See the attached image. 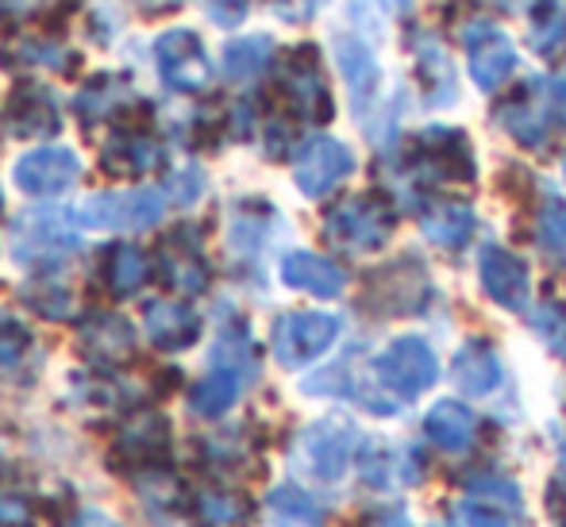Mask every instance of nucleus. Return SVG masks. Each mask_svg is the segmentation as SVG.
<instances>
[{
  "label": "nucleus",
  "instance_id": "nucleus-1",
  "mask_svg": "<svg viewBox=\"0 0 566 527\" xmlns=\"http://www.w3.org/2000/svg\"><path fill=\"white\" fill-rule=\"evenodd\" d=\"M254 373V350L251 339H247L243 327H231V331L220 335L217 350H212V366L193 389H189V409L197 417H224L231 404L239 401L243 386Z\"/></svg>",
  "mask_w": 566,
  "mask_h": 527
},
{
  "label": "nucleus",
  "instance_id": "nucleus-2",
  "mask_svg": "<svg viewBox=\"0 0 566 527\" xmlns=\"http://www.w3.org/2000/svg\"><path fill=\"white\" fill-rule=\"evenodd\" d=\"M82 246L74 209H31L12 223V254L20 266H54Z\"/></svg>",
  "mask_w": 566,
  "mask_h": 527
},
{
  "label": "nucleus",
  "instance_id": "nucleus-3",
  "mask_svg": "<svg viewBox=\"0 0 566 527\" xmlns=\"http://www.w3.org/2000/svg\"><path fill=\"white\" fill-rule=\"evenodd\" d=\"M394 204L378 193H358V197H347L339 201L336 209L324 215V235L328 243L343 246V251H355V254H366V251H378L389 235H394Z\"/></svg>",
  "mask_w": 566,
  "mask_h": 527
},
{
  "label": "nucleus",
  "instance_id": "nucleus-4",
  "mask_svg": "<svg viewBox=\"0 0 566 527\" xmlns=\"http://www.w3.org/2000/svg\"><path fill=\"white\" fill-rule=\"evenodd\" d=\"M277 93H282L285 108H290L293 116L308 119V124H328V119L336 116L332 93L321 74V54L308 43L285 51L282 66H277Z\"/></svg>",
  "mask_w": 566,
  "mask_h": 527
},
{
  "label": "nucleus",
  "instance_id": "nucleus-5",
  "mask_svg": "<svg viewBox=\"0 0 566 527\" xmlns=\"http://www.w3.org/2000/svg\"><path fill=\"white\" fill-rule=\"evenodd\" d=\"M77 223L90 231H147L166 215L163 189H116L77 204Z\"/></svg>",
  "mask_w": 566,
  "mask_h": 527
},
{
  "label": "nucleus",
  "instance_id": "nucleus-6",
  "mask_svg": "<svg viewBox=\"0 0 566 527\" xmlns=\"http://www.w3.org/2000/svg\"><path fill=\"white\" fill-rule=\"evenodd\" d=\"M436 378H440V362H436L432 347L424 339H417V335H405V339L389 342L374 358V381L381 389H389L394 397H401V401H412L424 389H432Z\"/></svg>",
  "mask_w": 566,
  "mask_h": 527
},
{
  "label": "nucleus",
  "instance_id": "nucleus-7",
  "mask_svg": "<svg viewBox=\"0 0 566 527\" xmlns=\"http://www.w3.org/2000/svg\"><path fill=\"white\" fill-rule=\"evenodd\" d=\"M155 66H158V77H163L174 93H205L212 82L209 51H205L201 35L189 28L163 31V35L155 39Z\"/></svg>",
  "mask_w": 566,
  "mask_h": 527
},
{
  "label": "nucleus",
  "instance_id": "nucleus-8",
  "mask_svg": "<svg viewBox=\"0 0 566 527\" xmlns=\"http://www.w3.org/2000/svg\"><path fill=\"white\" fill-rule=\"evenodd\" d=\"M343 324L339 316L332 313H285L282 319L274 324V358L290 370H301V366L316 362L332 342L339 339Z\"/></svg>",
  "mask_w": 566,
  "mask_h": 527
},
{
  "label": "nucleus",
  "instance_id": "nucleus-9",
  "mask_svg": "<svg viewBox=\"0 0 566 527\" xmlns=\"http://www.w3.org/2000/svg\"><path fill=\"white\" fill-rule=\"evenodd\" d=\"M170 462V423L163 412H135L119 423L113 443V466H124L127 474L135 470H163Z\"/></svg>",
  "mask_w": 566,
  "mask_h": 527
},
{
  "label": "nucleus",
  "instance_id": "nucleus-10",
  "mask_svg": "<svg viewBox=\"0 0 566 527\" xmlns=\"http://www.w3.org/2000/svg\"><path fill=\"white\" fill-rule=\"evenodd\" d=\"M155 266H158V277L170 293L178 297H197V293L209 289V259L201 251V239L193 235L189 228H178L158 243L155 251Z\"/></svg>",
  "mask_w": 566,
  "mask_h": 527
},
{
  "label": "nucleus",
  "instance_id": "nucleus-11",
  "mask_svg": "<svg viewBox=\"0 0 566 527\" xmlns=\"http://www.w3.org/2000/svg\"><path fill=\"white\" fill-rule=\"evenodd\" d=\"M358 431L347 420H321L301 435L297 443V462L321 482H336L347 470V462L355 459Z\"/></svg>",
  "mask_w": 566,
  "mask_h": 527
},
{
  "label": "nucleus",
  "instance_id": "nucleus-12",
  "mask_svg": "<svg viewBox=\"0 0 566 527\" xmlns=\"http://www.w3.org/2000/svg\"><path fill=\"white\" fill-rule=\"evenodd\" d=\"M350 170H355V155L332 135H316L293 162V181L305 197H328L332 189L350 178Z\"/></svg>",
  "mask_w": 566,
  "mask_h": 527
},
{
  "label": "nucleus",
  "instance_id": "nucleus-13",
  "mask_svg": "<svg viewBox=\"0 0 566 527\" xmlns=\"http://www.w3.org/2000/svg\"><path fill=\"white\" fill-rule=\"evenodd\" d=\"M12 178L28 197H59L77 186L82 158L70 147H35L15 162Z\"/></svg>",
  "mask_w": 566,
  "mask_h": 527
},
{
  "label": "nucleus",
  "instance_id": "nucleus-14",
  "mask_svg": "<svg viewBox=\"0 0 566 527\" xmlns=\"http://www.w3.org/2000/svg\"><path fill=\"white\" fill-rule=\"evenodd\" d=\"M467 66L470 77L482 93H493L509 82V74L516 70V46L505 31H497L493 23H474L467 31Z\"/></svg>",
  "mask_w": 566,
  "mask_h": 527
},
{
  "label": "nucleus",
  "instance_id": "nucleus-15",
  "mask_svg": "<svg viewBox=\"0 0 566 527\" xmlns=\"http://www.w3.org/2000/svg\"><path fill=\"white\" fill-rule=\"evenodd\" d=\"M166 162V150L143 124L116 127L113 139L101 147V170L108 178H147Z\"/></svg>",
  "mask_w": 566,
  "mask_h": 527
},
{
  "label": "nucleus",
  "instance_id": "nucleus-16",
  "mask_svg": "<svg viewBox=\"0 0 566 527\" xmlns=\"http://www.w3.org/2000/svg\"><path fill=\"white\" fill-rule=\"evenodd\" d=\"M77 347L93 366L116 370L135 358V327L119 313H90L77 331Z\"/></svg>",
  "mask_w": 566,
  "mask_h": 527
},
{
  "label": "nucleus",
  "instance_id": "nucleus-17",
  "mask_svg": "<svg viewBox=\"0 0 566 527\" xmlns=\"http://www.w3.org/2000/svg\"><path fill=\"white\" fill-rule=\"evenodd\" d=\"M4 119H8V131L20 135V139H51V135L62 131L59 97L39 82L15 85L12 97H8Z\"/></svg>",
  "mask_w": 566,
  "mask_h": 527
},
{
  "label": "nucleus",
  "instance_id": "nucleus-18",
  "mask_svg": "<svg viewBox=\"0 0 566 527\" xmlns=\"http://www.w3.org/2000/svg\"><path fill=\"white\" fill-rule=\"evenodd\" d=\"M74 108L85 127H97V124H105V119H119V127H132L127 112H147V105L135 97L132 82L116 74H101V77H93V82H85Z\"/></svg>",
  "mask_w": 566,
  "mask_h": 527
},
{
  "label": "nucleus",
  "instance_id": "nucleus-19",
  "mask_svg": "<svg viewBox=\"0 0 566 527\" xmlns=\"http://www.w3.org/2000/svg\"><path fill=\"white\" fill-rule=\"evenodd\" d=\"M478 274H482V285L490 293V301H497L509 313H524L532 297V277L528 266L516 259L505 246H485L482 262H478Z\"/></svg>",
  "mask_w": 566,
  "mask_h": 527
},
{
  "label": "nucleus",
  "instance_id": "nucleus-20",
  "mask_svg": "<svg viewBox=\"0 0 566 527\" xmlns=\"http://www.w3.org/2000/svg\"><path fill=\"white\" fill-rule=\"evenodd\" d=\"M417 166L448 181H474V150L459 127H428L417 139Z\"/></svg>",
  "mask_w": 566,
  "mask_h": 527
},
{
  "label": "nucleus",
  "instance_id": "nucleus-21",
  "mask_svg": "<svg viewBox=\"0 0 566 527\" xmlns=\"http://www.w3.org/2000/svg\"><path fill=\"white\" fill-rule=\"evenodd\" d=\"M143 327L158 350H186L201 339V316L186 301H150L143 313Z\"/></svg>",
  "mask_w": 566,
  "mask_h": 527
},
{
  "label": "nucleus",
  "instance_id": "nucleus-22",
  "mask_svg": "<svg viewBox=\"0 0 566 527\" xmlns=\"http://www.w3.org/2000/svg\"><path fill=\"white\" fill-rule=\"evenodd\" d=\"M282 282L290 289H301V293H313V297H339L343 285H347V274L336 266L332 259L324 254H313V251H293L282 259Z\"/></svg>",
  "mask_w": 566,
  "mask_h": 527
},
{
  "label": "nucleus",
  "instance_id": "nucleus-23",
  "mask_svg": "<svg viewBox=\"0 0 566 527\" xmlns=\"http://www.w3.org/2000/svg\"><path fill=\"white\" fill-rule=\"evenodd\" d=\"M0 59L12 70L43 66V70H54V74H77V66H82V59H77L74 51H66V46L54 43V39H39V35H20V39H12V43H4Z\"/></svg>",
  "mask_w": 566,
  "mask_h": 527
},
{
  "label": "nucleus",
  "instance_id": "nucleus-24",
  "mask_svg": "<svg viewBox=\"0 0 566 527\" xmlns=\"http://www.w3.org/2000/svg\"><path fill=\"white\" fill-rule=\"evenodd\" d=\"M454 386L467 397H485L501 386V358L490 342H467V347L454 355Z\"/></svg>",
  "mask_w": 566,
  "mask_h": 527
},
{
  "label": "nucleus",
  "instance_id": "nucleus-25",
  "mask_svg": "<svg viewBox=\"0 0 566 527\" xmlns=\"http://www.w3.org/2000/svg\"><path fill=\"white\" fill-rule=\"evenodd\" d=\"M101 277H105V289L113 293V297H119V301L135 297L150 277V259L135 243H116L105 251Z\"/></svg>",
  "mask_w": 566,
  "mask_h": 527
},
{
  "label": "nucleus",
  "instance_id": "nucleus-26",
  "mask_svg": "<svg viewBox=\"0 0 566 527\" xmlns=\"http://www.w3.org/2000/svg\"><path fill=\"white\" fill-rule=\"evenodd\" d=\"M336 59H339L343 77H347L350 97H355V108L363 112L374 101V93H378V82H381L378 62H374L370 46L358 43V39H350V35L336 43Z\"/></svg>",
  "mask_w": 566,
  "mask_h": 527
},
{
  "label": "nucleus",
  "instance_id": "nucleus-27",
  "mask_svg": "<svg viewBox=\"0 0 566 527\" xmlns=\"http://www.w3.org/2000/svg\"><path fill=\"white\" fill-rule=\"evenodd\" d=\"M193 516L201 527H247L251 524V500L228 485H201L193 493Z\"/></svg>",
  "mask_w": 566,
  "mask_h": 527
},
{
  "label": "nucleus",
  "instance_id": "nucleus-28",
  "mask_svg": "<svg viewBox=\"0 0 566 527\" xmlns=\"http://www.w3.org/2000/svg\"><path fill=\"white\" fill-rule=\"evenodd\" d=\"M424 435L440 451H462V446H470V435H474V412L462 409L459 401L432 404L424 417Z\"/></svg>",
  "mask_w": 566,
  "mask_h": 527
},
{
  "label": "nucleus",
  "instance_id": "nucleus-29",
  "mask_svg": "<svg viewBox=\"0 0 566 527\" xmlns=\"http://www.w3.org/2000/svg\"><path fill=\"white\" fill-rule=\"evenodd\" d=\"M424 235L432 239V243L448 246V251H459V246L474 235V212L454 201L436 204V209L424 212Z\"/></svg>",
  "mask_w": 566,
  "mask_h": 527
},
{
  "label": "nucleus",
  "instance_id": "nucleus-30",
  "mask_svg": "<svg viewBox=\"0 0 566 527\" xmlns=\"http://www.w3.org/2000/svg\"><path fill=\"white\" fill-rule=\"evenodd\" d=\"M266 527H324V513L316 508V500H308L301 489L282 485V489L270 493Z\"/></svg>",
  "mask_w": 566,
  "mask_h": 527
},
{
  "label": "nucleus",
  "instance_id": "nucleus-31",
  "mask_svg": "<svg viewBox=\"0 0 566 527\" xmlns=\"http://www.w3.org/2000/svg\"><path fill=\"white\" fill-rule=\"evenodd\" d=\"M270 54H274V43L266 35L235 39V43L224 46V74L231 82H251L270 66Z\"/></svg>",
  "mask_w": 566,
  "mask_h": 527
},
{
  "label": "nucleus",
  "instance_id": "nucleus-32",
  "mask_svg": "<svg viewBox=\"0 0 566 527\" xmlns=\"http://www.w3.org/2000/svg\"><path fill=\"white\" fill-rule=\"evenodd\" d=\"M23 301L46 319H66L74 313V293L62 282H31L28 289H23Z\"/></svg>",
  "mask_w": 566,
  "mask_h": 527
},
{
  "label": "nucleus",
  "instance_id": "nucleus-33",
  "mask_svg": "<svg viewBox=\"0 0 566 527\" xmlns=\"http://www.w3.org/2000/svg\"><path fill=\"white\" fill-rule=\"evenodd\" d=\"M31 355V331L0 308V370H15Z\"/></svg>",
  "mask_w": 566,
  "mask_h": 527
},
{
  "label": "nucleus",
  "instance_id": "nucleus-34",
  "mask_svg": "<svg viewBox=\"0 0 566 527\" xmlns=\"http://www.w3.org/2000/svg\"><path fill=\"white\" fill-rule=\"evenodd\" d=\"M0 527H35V497L15 485H0Z\"/></svg>",
  "mask_w": 566,
  "mask_h": 527
},
{
  "label": "nucleus",
  "instance_id": "nucleus-35",
  "mask_svg": "<svg viewBox=\"0 0 566 527\" xmlns=\"http://www.w3.org/2000/svg\"><path fill=\"white\" fill-rule=\"evenodd\" d=\"M451 527H513V524H509V516L501 513V505L478 497V500H467V505L454 508Z\"/></svg>",
  "mask_w": 566,
  "mask_h": 527
},
{
  "label": "nucleus",
  "instance_id": "nucleus-36",
  "mask_svg": "<svg viewBox=\"0 0 566 527\" xmlns=\"http://www.w3.org/2000/svg\"><path fill=\"white\" fill-rule=\"evenodd\" d=\"M566 31V12L555 8L552 0H544V8L536 12V23H532V39H536L539 54H552V43Z\"/></svg>",
  "mask_w": 566,
  "mask_h": 527
},
{
  "label": "nucleus",
  "instance_id": "nucleus-37",
  "mask_svg": "<svg viewBox=\"0 0 566 527\" xmlns=\"http://www.w3.org/2000/svg\"><path fill=\"white\" fill-rule=\"evenodd\" d=\"M539 235H544L547 246L555 251H566V201H552L539 215Z\"/></svg>",
  "mask_w": 566,
  "mask_h": 527
},
{
  "label": "nucleus",
  "instance_id": "nucleus-38",
  "mask_svg": "<svg viewBox=\"0 0 566 527\" xmlns=\"http://www.w3.org/2000/svg\"><path fill=\"white\" fill-rule=\"evenodd\" d=\"M201 8L209 12V20L217 23V28H235V23L247 20L251 0H201Z\"/></svg>",
  "mask_w": 566,
  "mask_h": 527
},
{
  "label": "nucleus",
  "instance_id": "nucleus-39",
  "mask_svg": "<svg viewBox=\"0 0 566 527\" xmlns=\"http://www.w3.org/2000/svg\"><path fill=\"white\" fill-rule=\"evenodd\" d=\"M536 327L547 335V339H552V347L559 350V355H566V313H563V308H555V305L539 308Z\"/></svg>",
  "mask_w": 566,
  "mask_h": 527
},
{
  "label": "nucleus",
  "instance_id": "nucleus-40",
  "mask_svg": "<svg viewBox=\"0 0 566 527\" xmlns=\"http://www.w3.org/2000/svg\"><path fill=\"white\" fill-rule=\"evenodd\" d=\"M328 4V0H270V8H274L277 15H282L285 23H305L313 20L321 8Z\"/></svg>",
  "mask_w": 566,
  "mask_h": 527
},
{
  "label": "nucleus",
  "instance_id": "nucleus-41",
  "mask_svg": "<svg viewBox=\"0 0 566 527\" xmlns=\"http://www.w3.org/2000/svg\"><path fill=\"white\" fill-rule=\"evenodd\" d=\"M54 0H0V20H35Z\"/></svg>",
  "mask_w": 566,
  "mask_h": 527
},
{
  "label": "nucleus",
  "instance_id": "nucleus-42",
  "mask_svg": "<svg viewBox=\"0 0 566 527\" xmlns=\"http://www.w3.org/2000/svg\"><path fill=\"white\" fill-rule=\"evenodd\" d=\"M170 189H174V197H178L181 204H193L197 197H201V173H197V170L178 173V178L170 181Z\"/></svg>",
  "mask_w": 566,
  "mask_h": 527
},
{
  "label": "nucleus",
  "instance_id": "nucleus-43",
  "mask_svg": "<svg viewBox=\"0 0 566 527\" xmlns=\"http://www.w3.org/2000/svg\"><path fill=\"white\" fill-rule=\"evenodd\" d=\"M74 527H119V524L113 520V516H105V513H82Z\"/></svg>",
  "mask_w": 566,
  "mask_h": 527
},
{
  "label": "nucleus",
  "instance_id": "nucleus-44",
  "mask_svg": "<svg viewBox=\"0 0 566 527\" xmlns=\"http://www.w3.org/2000/svg\"><path fill=\"white\" fill-rule=\"evenodd\" d=\"M135 4H139L143 8V12H174V8H178L181 4V0H135Z\"/></svg>",
  "mask_w": 566,
  "mask_h": 527
},
{
  "label": "nucleus",
  "instance_id": "nucleus-45",
  "mask_svg": "<svg viewBox=\"0 0 566 527\" xmlns=\"http://www.w3.org/2000/svg\"><path fill=\"white\" fill-rule=\"evenodd\" d=\"M563 170H566V162H563Z\"/></svg>",
  "mask_w": 566,
  "mask_h": 527
}]
</instances>
